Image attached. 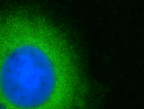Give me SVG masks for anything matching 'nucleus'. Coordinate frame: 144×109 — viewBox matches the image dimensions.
<instances>
[{
  "label": "nucleus",
  "mask_w": 144,
  "mask_h": 109,
  "mask_svg": "<svg viewBox=\"0 0 144 109\" xmlns=\"http://www.w3.org/2000/svg\"><path fill=\"white\" fill-rule=\"evenodd\" d=\"M38 24L0 32V109H44L53 93V63Z\"/></svg>",
  "instance_id": "nucleus-1"
}]
</instances>
